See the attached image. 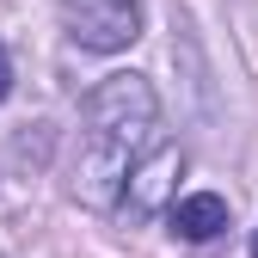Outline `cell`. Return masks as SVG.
Listing matches in <instances>:
<instances>
[{
	"label": "cell",
	"instance_id": "1",
	"mask_svg": "<svg viewBox=\"0 0 258 258\" xmlns=\"http://www.w3.org/2000/svg\"><path fill=\"white\" fill-rule=\"evenodd\" d=\"M154 129H160V99L142 74H105L92 86L80 129V172H74V197L86 209L123 203L129 172L154 154Z\"/></svg>",
	"mask_w": 258,
	"mask_h": 258
},
{
	"label": "cell",
	"instance_id": "6",
	"mask_svg": "<svg viewBox=\"0 0 258 258\" xmlns=\"http://www.w3.org/2000/svg\"><path fill=\"white\" fill-rule=\"evenodd\" d=\"M252 258H258V234H252Z\"/></svg>",
	"mask_w": 258,
	"mask_h": 258
},
{
	"label": "cell",
	"instance_id": "5",
	"mask_svg": "<svg viewBox=\"0 0 258 258\" xmlns=\"http://www.w3.org/2000/svg\"><path fill=\"white\" fill-rule=\"evenodd\" d=\"M13 92V61H7V43H0V99Z\"/></svg>",
	"mask_w": 258,
	"mask_h": 258
},
{
	"label": "cell",
	"instance_id": "4",
	"mask_svg": "<svg viewBox=\"0 0 258 258\" xmlns=\"http://www.w3.org/2000/svg\"><path fill=\"white\" fill-rule=\"evenodd\" d=\"M166 221H172V234H184V240H215L221 228H228V203H221L215 190H197V197H178L166 209Z\"/></svg>",
	"mask_w": 258,
	"mask_h": 258
},
{
	"label": "cell",
	"instance_id": "3",
	"mask_svg": "<svg viewBox=\"0 0 258 258\" xmlns=\"http://www.w3.org/2000/svg\"><path fill=\"white\" fill-rule=\"evenodd\" d=\"M178 148H154L136 172H129V190H123V215L129 221H148V215H160L166 209V197H172V184H178Z\"/></svg>",
	"mask_w": 258,
	"mask_h": 258
},
{
	"label": "cell",
	"instance_id": "2",
	"mask_svg": "<svg viewBox=\"0 0 258 258\" xmlns=\"http://www.w3.org/2000/svg\"><path fill=\"white\" fill-rule=\"evenodd\" d=\"M142 0H86V7H68V37L80 49H99V55H117L142 37Z\"/></svg>",
	"mask_w": 258,
	"mask_h": 258
}]
</instances>
